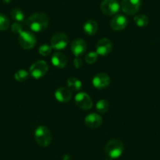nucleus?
Returning <instances> with one entry per match:
<instances>
[{
  "instance_id": "f257e3e1",
  "label": "nucleus",
  "mask_w": 160,
  "mask_h": 160,
  "mask_svg": "<svg viewBox=\"0 0 160 160\" xmlns=\"http://www.w3.org/2000/svg\"><path fill=\"white\" fill-rule=\"evenodd\" d=\"M29 28L35 32H41L46 30L50 24V18L46 13H35L27 19Z\"/></svg>"
},
{
  "instance_id": "f03ea898",
  "label": "nucleus",
  "mask_w": 160,
  "mask_h": 160,
  "mask_svg": "<svg viewBox=\"0 0 160 160\" xmlns=\"http://www.w3.org/2000/svg\"><path fill=\"white\" fill-rule=\"evenodd\" d=\"M124 152V144L121 140L112 139L107 143L104 152L112 159L119 158Z\"/></svg>"
},
{
  "instance_id": "7ed1b4c3",
  "label": "nucleus",
  "mask_w": 160,
  "mask_h": 160,
  "mask_svg": "<svg viewBox=\"0 0 160 160\" xmlns=\"http://www.w3.org/2000/svg\"><path fill=\"white\" fill-rule=\"evenodd\" d=\"M34 137L37 144L41 147H47L51 144L52 133L45 126H39L37 127L35 130Z\"/></svg>"
},
{
  "instance_id": "20e7f679",
  "label": "nucleus",
  "mask_w": 160,
  "mask_h": 160,
  "mask_svg": "<svg viewBox=\"0 0 160 160\" xmlns=\"http://www.w3.org/2000/svg\"><path fill=\"white\" fill-rule=\"evenodd\" d=\"M48 69L49 67L47 62L42 61V60H39V61H35V63L32 64L30 69H29V72L34 78L38 79V78L43 77L47 74V72H48Z\"/></svg>"
},
{
  "instance_id": "39448f33",
  "label": "nucleus",
  "mask_w": 160,
  "mask_h": 160,
  "mask_svg": "<svg viewBox=\"0 0 160 160\" xmlns=\"http://www.w3.org/2000/svg\"><path fill=\"white\" fill-rule=\"evenodd\" d=\"M18 42L21 47L24 50H32L36 44L37 39L33 33L23 31L18 37Z\"/></svg>"
},
{
  "instance_id": "423d86ee",
  "label": "nucleus",
  "mask_w": 160,
  "mask_h": 160,
  "mask_svg": "<svg viewBox=\"0 0 160 160\" xmlns=\"http://www.w3.org/2000/svg\"><path fill=\"white\" fill-rule=\"evenodd\" d=\"M68 43V38L67 35L63 32H58L52 36L50 40V47L55 50H62Z\"/></svg>"
},
{
  "instance_id": "0eeeda50",
  "label": "nucleus",
  "mask_w": 160,
  "mask_h": 160,
  "mask_svg": "<svg viewBox=\"0 0 160 160\" xmlns=\"http://www.w3.org/2000/svg\"><path fill=\"white\" fill-rule=\"evenodd\" d=\"M121 9L127 15H134L141 7V0H122Z\"/></svg>"
},
{
  "instance_id": "6e6552de",
  "label": "nucleus",
  "mask_w": 160,
  "mask_h": 160,
  "mask_svg": "<svg viewBox=\"0 0 160 160\" xmlns=\"http://www.w3.org/2000/svg\"><path fill=\"white\" fill-rule=\"evenodd\" d=\"M120 9V4L117 0H103L101 4V10L107 16L116 15Z\"/></svg>"
},
{
  "instance_id": "1a4fd4ad",
  "label": "nucleus",
  "mask_w": 160,
  "mask_h": 160,
  "mask_svg": "<svg viewBox=\"0 0 160 160\" xmlns=\"http://www.w3.org/2000/svg\"><path fill=\"white\" fill-rule=\"evenodd\" d=\"M75 101L76 105L82 110H90L93 106L91 98L85 92H80L77 93L75 98Z\"/></svg>"
},
{
  "instance_id": "9d476101",
  "label": "nucleus",
  "mask_w": 160,
  "mask_h": 160,
  "mask_svg": "<svg viewBox=\"0 0 160 160\" xmlns=\"http://www.w3.org/2000/svg\"><path fill=\"white\" fill-rule=\"evenodd\" d=\"M128 24V19L127 17L122 14H116L112 18L110 21V26L112 30L115 32H120L127 28Z\"/></svg>"
},
{
  "instance_id": "9b49d317",
  "label": "nucleus",
  "mask_w": 160,
  "mask_h": 160,
  "mask_svg": "<svg viewBox=\"0 0 160 160\" xmlns=\"http://www.w3.org/2000/svg\"><path fill=\"white\" fill-rule=\"evenodd\" d=\"M112 43L107 38H103L100 39L96 46V52L101 56H107L112 52Z\"/></svg>"
},
{
  "instance_id": "f8f14e48",
  "label": "nucleus",
  "mask_w": 160,
  "mask_h": 160,
  "mask_svg": "<svg viewBox=\"0 0 160 160\" xmlns=\"http://www.w3.org/2000/svg\"><path fill=\"white\" fill-rule=\"evenodd\" d=\"M87 42L82 38H75L71 44V50L75 57L83 55L87 51Z\"/></svg>"
},
{
  "instance_id": "ddd939ff",
  "label": "nucleus",
  "mask_w": 160,
  "mask_h": 160,
  "mask_svg": "<svg viewBox=\"0 0 160 160\" xmlns=\"http://www.w3.org/2000/svg\"><path fill=\"white\" fill-rule=\"evenodd\" d=\"M93 87L99 90L107 88L110 84V78L106 73H98L92 79Z\"/></svg>"
},
{
  "instance_id": "4468645a",
  "label": "nucleus",
  "mask_w": 160,
  "mask_h": 160,
  "mask_svg": "<svg viewBox=\"0 0 160 160\" xmlns=\"http://www.w3.org/2000/svg\"><path fill=\"white\" fill-rule=\"evenodd\" d=\"M84 122H85L86 126L89 128L96 129L101 127L103 122V120L101 115H98V114L91 113L85 117Z\"/></svg>"
},
{
  "instance_id": "2eb2a0df",
  "label": "nucleus",
  "mask_w": 160,
  "mask_h": 160,
  "mask_svg": "<svg viewBox=\"0 0 160 160\" xmlns=\"http://www.w3.org/2000/svg\"><path fill=\"white\" fill-rule=\"evenodd\" d=\"M72 91L68 87H59L54 93V97L59 102L66 103L72 99Z\"/></svg>"
},
{
  "instance_id": "dca6fc26",
  "label": "nucleus",
  "mask_w": 160,
  "mask_h": 160,
  "mask_svg": "<svg viewBox=\"0 0 160 160\" xmlns=\"http://www.w3.org/2000/svg\"><path fill=\"white\" fill-rule=\"evenodd\" d=\"M52 64L58 68H64L68 63V58L64 53L61 52H57L53 53L51 58Z\"/></svg>"
},
{
  "instance_id": "f3484780",
  "label": "nucleus",
  "mask_w": 160,
  "mask_h": 160,
  "mask_svg": "<svg viewBox=\"0 0 160 160\" xmlns=\"http://www.w3.org/2000/svg\"><path fill=\"white\" fill-rule=\"evenodd\" d=\"M83 30L86 34L89 35H93L98 30V24L94 20H88L83 25Z\"/></svg>"
},
{
  "instance_id": "a211bd4d",
  "label": "nucleus",
  "mask_w": 160,
  "mask_h": 160,
  "mask_svg": "<svg viewBox=\"0 0 160 160\" xmlns=\"http://www.w3.org/2000/svg\"><path fill=\"white\" fill-rule=\"evenodd\" d=\"M67 86L68 88L71 90V91L77 92L82 88V82L79 79L75 77H71L68 79L67 81Z\"/></svg>"
},
{
  "instance_id": "6ab92c4d",
  "label": "nucleus",
  "mask_w": 160,
  "mask_h": 160,
  "mask_svg": "<svg viewBox=\"0 0 160 160\" xmlns=\"http://www.w3.org/2000/svg\"><path fill=\"white\" fill-rule=\"evenodd\" d=\"M133 21L136 24L137 26L140 28H144L148 24L149 19L146 15L144 14H138L136 15L133 18Z\"/></svg>"
},
{
  "instance_id": "aec40b11",
  "label": "nucleus",
  "mask_w": 160,
  "mask_h": 160,
  "mask_svg": "<svg viewBox=\"0 0 160 160\" xmlns=\"http://www.w3.org/2000/svg\"><path fill=\"white\" fill-rule=\"evenodd\" d=\"M10 16H11L12 19L16 21L17 22H22L24 21V13L21 10L18 8H14L10 11Z\"/></svg>"
},
{
  "instance_id": "412c9836",
  "label": "nucleus",
  "mask_w": 160,
  "mask_h": 160,
  "mask_svg": "<svg viewBox=\"0 0 160 160\" xmlns=\"http://www.w3.org/2000/svg\"><path fill=\"white\" fill-rule=\"evenodd\" d=\"M97 110L100 112V113H106L109 109V103L107 100H100L98 103H97Z\"/></svg>"
},
{
  "instance_id": "4be33fe9",
  "label": "nucleus",
  "mask_w": 160,
  "mask_h": 160,
  "mask_svg": "<svg viewBox=\"0 0 160 160\" xmlns=\"http://www.w3.org/2000/svg\"><path fill=\"white\" fill-rule=\"evenodd\" d=\"M10 27V21L6 15L0 13V31H6Z\"/></svg>"
},
{
  "instance_id": "5701e85b",
  "label": "nucleus",
  "mask_w": 160,
  "mask_h": 160,
  "mask_svg": "<svg viewBox=\"0 0 160 160\" xmlns=\"http://www.w3.org/2000/svg\"><path fill=\"white\" fill-rule=\"evenodd\" d=\"M28 77V73L27 71L23 70V69L18 70L14 75L15 79L18 81V82H24V81L27 79Z\"/></svg>"
},
{
  "instance_id": "b1692460",
  "label": "nucleus",
  "mask_w": 160,
  "mask_h": 160,
  "mask_svg": "<svg viewBox=\"0 0 160 160\" xmlns=\"http://www.w3.org/2000/svg\"><path fill=\"white\" fill-rule=\"evenodd\" d=\"M98 58V54L97 52H90L87 53L85 57V61L87 64H94Z\"/></svg>"
},
{
  "instance_id": "393cba45",
  "label": "nucleus",
  "mask_w": 160,
  "mask_h": 160,
  "mask_svg": "<svg viewBox=\"0 0 160 160\" xmlns=\"http://www.w3.org/2000/svg\"><path fill=\"white\" fill-rule=\"evenodd\" d=\"M52 50L53 49H52V47L50 46L44 44V45H42L38 48V53H39L40 55H42V56L47 57L49 56L51 53Z\"/></svg>"
},
{
  "instance_id": "a878e982",
  "label": "nucleus",
  "mask_w": 160,
  "mask_h": 160,
  "mask_svg": "<svg viewBox=\"0 0 160 160\" xmlns=\"http://www.w3.org/2000/svg\"><path fill=\"white\" fill-rule=\"evenodd\" d=\"M11 31L13 33L18 34V35H20V34L23 32L22 25H21L19 22L13 23L11 26Z\"/></svg>"
},
{
  "instance_id": "bb28decb",
  "label": "nucleus",
  "mask_w": 160,
  "mask_h": 160,
  "mask_svg": "<svg viewBox=\"0 0 160 160\" xmlns=\"http://www.w3.org/2000/svg\"><path fill=\"white\" fill-rule=\"evenodd\" d=\"M73 64L75 68H81L82 66V61L79 57H75V58L73 61Z\"/></svg>"
},
{
  "instance_id": "cd10ccee",
  "label": "nucleus",
  "mask_w": 160,
  "mask_h": 160,
  "mask_svg": "<svg viewBox=\"0 0 160 160\" xmlns=\"http://www.w3.org/2000/svg\"><path fill=\"white\" fill-rule=\"evenodd\" d=\"M63 160H71V156L68 154H66V155H64L63 157Z\"/></svg>"
},
{
  "instance_id": "c85d7f7f",
  "label": "nucleus",
  "mask_w": 160,
  "mask_h": 160,
  "mask_svg": "<svg viewBox=\"0 0 160 160\" xmlns=\"http://www.w3.org/2000/svg\"><path fill=\"white\" fill-rule=\"evenodd\" d=\"M10 1H11V0H3V2H5V3H9Z\"/></svg>"
},
{
  "instance_id": "c756f323",
  "label": "nucleus",
  "mask_w": 160,
  "mask_h": 160,
  "mask_svg": "<svg viewBox=\"0 0 160 160\" xmlns=\"http://www.w3.org/2000/svg\"><path fill=\"white\" fill-rule=\"evenodd\" d=\"M105 160H112V158H107V159H105Z\"/></svg>"
}]
</instances>
